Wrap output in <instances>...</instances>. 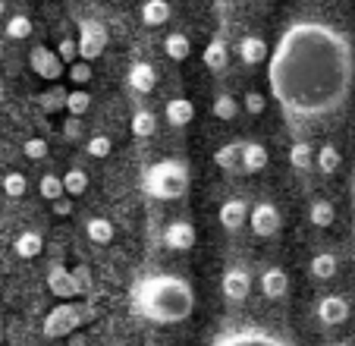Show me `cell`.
I'll return each instance as SVG.
<instances>
[{
  "label": "cell",
  "mask_w": 355,
  "mask_h": 346,
  "mask_svg": "<svg viewBox=\"0 0 355 346\" xmlns=\"http://www.w3.org/2000/svg\"><path fill=\"white\" fill-rule=\"evenodd\" d=\"M236 113H239V101L233 94H217L214 98V117L217 120H233Z\"/></svg>",
  "instance_id": "obj_33"
},
{
  "label": "cell",
  "mask_w": 355,
  "mask_h": 346,
  "mask_svg": "<svg viewBox=\"0 0 355 346\" xmlns=\"http://www.w3.org/2000/svg\"><path fill=\"white\" fill-rule=\"evenodd\" d=\"M129 126H132V133L139 135V139H148V135H155V129H157V117L151 110H135Z\"/></svg>",
  "instance_id": "obj_26"
},
{
  "label": "cell",
  "mask_w": 355,
  "mask_h": 346,
  "mask_svg": "<svg viewBox=\"0 0 355 346\" xmlns=\"http://www.w3.org/2000/svg\"><path fill=\"white\" fill-rule=\"evenodd\" d=\"M270 154L258 142H242V173H261L268 167Z\"/></svg>",
  "instance_id": "obj_14"
},
{
  "label": "cell",
  "mask_w": 355,
  "mask_h": 346,
  "mask_svg": "<svg viewBox=\"0 0 355 346\" xmlns=\"http://www.w3.org/2000/svg\"><path fill=\"white\" fill-rule=\"evenodd\" d=\"M223 296H227L230 302H242L248 296V290H252V274L245 271V267H230L227 274H223Z\"/></svg>",
  "instance_id": "obj_9"
},
{
  "label": "cell",
  "mask_w": 355,
  "mask_h": 346,
  "mask_svg": "<svg viewBox=\"0 0 355 346\" xmlns=\"http://www.w3.org/2000/svg\"><path fill=\"white\" fill-rule=\"evenodd\" d=\"M318 318H321L324 324H343V321L349 318V302L343 299V296H324V299L318 302Z\"/></svg>",
  "instance_id": "obj_12"
},
{
  "label": "cell",
  "mask_w": 355,
  "mask_h": 346,
  "mask_svg": "<svg viewBox=\"0 0 355 346\" xmlns=\"http://www.w3.org/2000/svg\"><path fill=\"white\" fill-rule=\"evenodd\" d=\"M28 67H32L35 73H38L41 79H47V82H57L63 76V60L44 44L32 47V53H28Z\"/></svg>",
  "instance_id": "obj_7"
},
{
  "label": "cell",
  "mask_w": 355,
  "mask_h": 346,
  "mask_svg": "<svg viewBox=\"0 0 355 346\" xmlns=\"http://www.w3.org/2000/svg\"><path fill=\"white\" fill-rule=\"evenodd\" d=\"M107 47V28L101 26V22H82L79 26V57L82 60H98L101 53Z\"/></svg>",
  "instance_id": "obj_5"
},
{
  "label": "cell",
  "mask_w": 355,
  "mask_h": 346,
  "mask_svg": "<svg viewBox=\"0 0 355 346\" xmlns=\"http://www.w3.org/2000/svg\"><path fill=\"white\" fill-rule=\"evenodd\" d=\"M38 101H41V107H44V110H60V107H67V92L51 88V92H44Z\"/></svg>",
  "instance_id": "obj_37"
},
{
  "label": "cell",
  "mask_w": 355,
  "mask_h": 346,
  "mask_svg": "<svg viewBox=\"0 0 355 346\" xmlns=\"http://www.w3.org/2000/svg\"><path fill=\"white\" fill-rule=\"evenodd\" d=\"M239 57L245 63H261V60H268V57H270V51H268V44H264L261 38L245 35V38L239 41Z\"/></svg>",
  "instance_id": "obj_18"
},
{
  "label": "cell",
  "mask_w": 355,
  "mask_h": 346,
  "mask_svg": "<svg viewBox=\"0 0 355 346\" xmlns=\"http://www.w3.org/2000/svg\"><path fill=\"white\" fill-rule=\"evenodd\" d=\"M227 60H230L227 41H223V38H211L208 47H205V67L214 69V73H220V69H227Z\"/></svg>",
  "instance_id": "obj_19"
},
{
  "label": "cell",
  "mask_w": 355,
  "mask_h": 346,
  "mask_svg": "<svg viewBox=\"0 0 355 346\" xmlns=\"http://www.w3.org/2000/svg\"><path fill=\"white\" fill-rule=\"evenodd\" d=\"M51 211H54V214H57V217H67V214H69V211H73V201H69V199H67V195H63V199H57V201H54V205H51Z\"/></svg>",
  "instance_id": "obj_44"
},
{
  "label": "cell",
  "mask_w": 355,
  "mask_h": 346,
  "mask_svg": "<svg viewBox=\"0 0 355 346\" xmlns=\"http://www.w3.org/2000/svg\"><path fill=\"white\" fill-rule=\"evenodd\" d=\"M261 290L268 299H280V296H286L289 290V277L283 267H268V271L261 274Z\"/></svg>",
  "instance_id": "obj_16"
},
{
  "label": "cell",
  "mask_w": 355,
  "mask_h": 346,
  "mask_svg": "<svg viewBox=\"0 0 355 346\" xmlns=\"http://www.w3.org/2000/svg\"><path fill=\"white\" fill-rule=\"evenodd\" d=\"M16 255L19 258H35V255H41V249H44V240H41L35 230H26V233L16 236Z\"/></svg>",
  "instance_id": "obj_21"
},
{
  "label": "cell",
  "mask_w": 355,
  "mask_h": 346,
  "mask_svg": "<svg viewBox=\"0 0 355 346\" xmlns=\"http://www.w3.org/2000/svg\"><path fill=\"white\" fill-rule=\"evenodd\" d=\"M79 324H82L79 308L69 306V302H63V306L51 308V315L44 318V333L47 337H67V333H73Z\"/></svg>",
  "instance_id": "obj_6"
},
{
  "label": "cell",
  "mask_w": 355,
  "mask_h": 346,
  "mask_svg": "<svg viewBox=\"0 0 355 346\" xmlns=\"http://www.w3.org/2000/svg\"><path fill=\"white\" fill-rule=\"evenodd\" d=\"M217 217H220V226H227L230 233H233V230H239V226L245 224L248 208H245V201L242 199H227L220 205V214H217Z\"/></svg>",
  "instance_id": "obj_15"
},
{
  "label": "cell",
  "mask_w": 355,
  "mask_h": 346,
  "mask_svg": "<svg viewBox=\"0 0 355 346\" xmlns=\"http://www.w3.org/2000/svg\"><path fill=\"white\" fill-rule=\"evenodd\" d=\"M334 346H352V343H334Z\"/></svg>",
  "instance_id": "obj_47"
},
{
  "label": "cell",
  "mask_w": 355,
  "mask_h": 346,
  "mask_svg": "<svg viewBox=\"0 0 355 346\" xmlns=\"http://www.w3.org/2000/svg\"><path fill=\"white\" fill-rule=\"evenodd\" d=\"M63 135H67L69 142L79 139V135H82V120H79V117H69V120L63 123Z\"/></svg>",
  "instance_id": "obj_43"
},
{
  "label": "cell",
  "mask_w": 355,
  "mask_h": 346,
  "mask_svg": "<svg viewBox=\"0 0 355 346\" xmlns=\"http://www.w3.org/2000/svg\"><path fill=\"white\" fill-rule=\"evenodd\" d=\"M126 82H129V88H132V92H139V94H148V92H151V88H155V82H157V73H155V67H151V63L139 60V63H132V67H129V73H126Z\"/></svg>",
  "instance_id": "obj_11"
},
{
  "label": "cell",
  "mask_w": 355,
  "mask_h": 346,
  "mask_svg": "<svg viewBox=\"0 0 355 346\" xmlns=\"http://www.w3.org/2000/svg\"><path fill=\"white\" fill-rule=\"evenodd\" d=\"M69 79H73L76 85H85V82L92 79V67H88L85 60H76L73 67H69Z\"/></svg>",
  "instance_id": "obj_40"
},
{
  "label": "cell",
  "mask_w": 355,
  "mask_h": 346,
  "mask_svg": "<svg viewBox=\"0 0 355 346\" xmlns=\"http://www.w3.org/2000/svg\"><path fill=\"white\" fill-rule=\"evenodd\" d=\"M47 286H51V293L60 296V299L76 296L73 271H69V267H63V265H51V271H47Z\"/></svg>",
  "instance_id": "obj_13"
},
{
  "label": "cell",
  "mask_w": 355,
  "mask_h": 346,
  "mask_svg": "<svg viewBox=\"0 0 355 346\" xmlns=\"http://www.w3.org/2000/svg\"><path fill=\"white\" fill-rule=\"evenodd\" d=\"M63 189H67V195H82L88 189V173L85 170H67L63 173Z\"/></svg>",
  "instance_id": "obj_32"
},
{
  "label": "cell",
  "mask_w": 355,
  "mask_h": 346,
  "mask_svg": "<svg viewBox=\"0 0 355 346\" xmlns=\"http://www.w3.org/2000/svg\"><path fill=\"white\" fill-rule=\"evenodd\" d=\"M289 164H293L295 170H309V167L315 164V148H311L309 142H295V145L289 148Z\"/></svg>",
  "instance_id": "obj_27"
},
{
  "label": "cell",
  "mask_w": 355,
  "mask_h": 346,
  "mask_svg": "<svg viewBox=\"0 0 355 346\" xmlns=\"http://www.w3.org/2000/svg\"><path fill=\"white\" fill-rule=\"evenodd\" d=\"M7 35L10 38H28L32 35V19L28 16H10V22H7Z\"/></svg>",
  "instance_id": "obj_35"
},
{
  "label": "cell",
  "mask_w": 355,
  "mask_h": 346,
  "mask_svg": "<svg viewBox=\"0 0 355 346\" xmlns=\"http://www.w3.org/2000/svg\"><path fill=\"white\" fill-rule=\"evenodd\" d=\"M352 195H355V183H352Z\"/></svg>",
  "instance_id": "obj_49"
},
{
  "label": "cell",
  "mask_w": 355,
  "mask_h": 346,
  "mask_svg": "<svg viewBox=\"0 0 355 346\" xmlns=\"http://www.w3.org/2000/svg\"><path fill=\"white\" fill-rule=\"evenodd\" d=\"M242 104H245L248 113H264V107H268V101H264L261 92H248L245 98H242Z\"/></svg>",
  "instance_id": "obj_42"
},
{
  "label": "cell",
  "mask_w": 355,
  "mask_h": 346,
  "mask_svg": "<svg viewBox=\"0 0 355 346\" xmlns=\"http://www.w3.org/2000/svg\"><path fill=\"white\" fill-rule=\"evenodd\" d=\"M76 53H79V44H76L73 38H63L60 47H57V57H60L63 63H76Z\"/></svg>",
  "instance_id": "obj_41"
},
{
  "label": "cell",
  "mask_w": 355,
  "mask_h": 346,
  "mask_svg": "<svg viewBox=\"0 0 355 346\" xmlns=\"http://www.w3.org/2000/svg\"><path fill=\"white\" fill-rule=\"evenodd\" d=\"M88 154H92V158H107L110 154V139L107 135H92V139H88Z\"/></svg>",
  "instance_id": "obj_39"
},
{
  "label": "cell",
  "mask_w": 355,
  "mask_h": 346,
  "mask_svg": "<svg viewBox=\"0 0 355 346\" xmlns=\"http://www.w3.org/2000/svg\"><path fill=\"white\" fill-rule=\"evenodd\" d=\"M268 85L293 123H318L340 113L355 88L349 35L327 19H293L268 57Z\"/></svg>",
  "instance_id": "obj_1"
},
{
  "label": "cell",
  "mask_w": 355,
  "mask_h": 346,
  "mask_svg": "<svg viewBox=\"0 0 355 346\" xmlns=\"http://www.w3.org/2000/svg\"><path fill=\"white\" fill-rule=\"evenodd\" d=\"M252 230L258 236H274L280 230V211H277L270 201H258L252 208Z\"/></svg>",
  "instance_id": "obj_8"
},
{
  "label": "cell",
  "mask_w": 355,
  "mask_h": 346,
  "mask_svg": "<svg viewBox=\"0 0 355 346\" xmlns=\"http://www.w3.org/2000/svg\"><path fill=\"white\" fill-rule=\"evenodd\" d=\"M309 217H311V224L315 226H330L334 224V217H336V211H334V205H330L327 199H318V201H311Z\"/></svg>",
  "instance_id": "obj_30"
},
{
  "label": "cell",
  "mask_w": 355,
  "mask_h": 346,
  "mask_svg": "<svg viewBox=\"0 0 355 346\" xmlns=\"http://www.w3.org/2000/svg\"><path fill=\"white\" fill-rule=\"evenodd\" d=\"M3 192H7L10 199H22V195L28 192V180H26V173L10 170L7 176H3Z\"/></svg>",
  "instance_id": "obj_31"
},
{
  "label": "cell",
  "mask_w": 355,
  "mask_h": 346,
  "mask_svg": "<svg viewBox=\"0 0 355 346\" xmlns=\"http://www.w3.org/2000/svg\"><path fill=\"white\" fill-rule=\"evenodd\" d=\"M141 19H145V26H164L170 19V3L167 0H148L141 7Z\"/></svg>",
  "instance_id": "obj_22"
},
{
  "label": "cell",
  "mask_w": 355,
  "mask_h": 346,
  "mask_svg": "<svg viewBox=\"0 0 355 346\" xmlns=\"http://www.w3.org/2000/svg\"><path fill=\"white\" fill-rule=\"evenodd\" d=\"M141 189H145L151 199L157 201H176L186 195L189 189V170L182 160H157V164H151L145 170V176H141Z\"/></svg>",
  "instance_id": "obj_3"
},
{
  "label": "cell",
  "mask_w": 355,
  "mask_h": 346,
  "mask_svg": "<svg viewBox=\"0 0 355 346\" xmlns=\"http://www.w3.org/2000/svg\"><path fill=\"white\" fill-rule=\"evenodd\" d=\"M192 120H195L192 101H186V98L167 101V123H170V126H189Z\"/></svg>",
  "instance_id": "obj_17"
},
{
  "label": "cell",
  "mask_w": 355,
  "mask_h": 346,
  "mask_svg": "<svg viewBox=\"0 0 355 346\" xmlns=\"http://www.w3.org/2000/svg\"><path fill=\"white\" fill-rule=\"evenodd\" d=\"M164 242L173 252H189L195 246V226L189 220H173V224L164 230Z\"/></svg>",
  "instance_id": "obj_10"
},
{
  "label": "cell",
  "mask_w": 355,
  "mask_h": 346,
  "mask_svg": "<svg viewBox=\"0 0 355 346\" xmlns=\"http://www.w3.org/2000/svg\"><path fill=\"white\" fill-rule=\"evenodd\" d=\"M311 274H315L318 280H330L336 274V255L334 252H318L315 258H311Z\"/></svg>",
  "instance_id": "obj_29"
},
{
  "label": "cell",
  "mask_w": 355,
  "mask_h": 346,
  "mask_svg": "<svg viewBox=\"0 0 355 346\" xmlns=\"http://www.w3.org/2000/svg\"><path fill=\"white\" fill-rule=\"evenodd\" d=\"M211 346H293L286 337H280V333L274 331H264V327H233V331H223L214 337V343Z\"/></svg>",
  "instance_id": "obj_4"
},
{
  "label": "cell",
  "mask_w": 355,
  "mask_h": 346,
  "mask_svg": "<svg viewBox=\"0 0 355 346\" xmlns=\"http://www.w3.org/2000/svg\"><path fill=\"white\" fill-rule=\"evenodd\" d=\"M0 340H3V327H0Z\"/></svg>",
  "instance_id": "obj_48"
},
{
  "label": "cell",
  "mask_w": 355,
  "mask_h": 346,
  "mask_svg": "<svg viewBox=\"0 0 355 346\" xmlns=\"http://www.w3.org/2000/svg\"><path fill=\"white\" fill-rule=\"evenodd\" d=\"M132 308L155 324H180L192 315V286L180 274H151L132 286Z\"/></svg>",
  "instance_id": "obj_2"
},
{
  "label": "cell",
  "mask_w": 355,
  "mask_h": 346,
  "mask_svg": "<svg viewBox=\"0 0 355 346\" xmlns=\"http://www.w3.org/2000/svg\"><path fill=\"white\" fill-rule=\"evenodd\" d=\"M88 107H92V98H88V92H69L67 94V110L73 113V117H82Z\"/></svg>",
  "instance_id": "obj_36"
},
{
  "label": "cell",
  "mask_w": 355,
  "mask_h": 346,
  "mask_svg": "<svg viewBox=\"0 0 355 346\" xmlns=\"http://www.w3.org/2000/svg\"><path fill=\"white\" fill-rule=\"evenodd\" d=\"M0 101H3V85H0Z\"/></svg>",
  "instance_id": "obj_46"
},
{
  "label": "cell",
  "mask_w": 355,
  "mask_h": 346,
  "mask_svg": "<svg viewBox=\"0 0 355 346\" xmlns=\"http://www.w3.org/2000/svg\"><path fill=\"white\" fill-rule=\"evenodd\" d=\"M315 164H318V170H321V173H327V176H330V173H336V170H340V164H343V154L336 151L334 145H321V148H318V151H315Z\"/></svg>",
  "instance_id": "obj_23"
},
{
  "label": "cell",
  "mask_w": 355,
  "mask_h": 346,
  "mask_svg": "<svg viewBox=\"0 0 355 346\" xmlns=\"http://www.w3.org/2000/svg\"><path fill=\"white\" fill-rule=\"evenodd\" d=\"M3 13H7V3H3V0H0V16H3Z\"/></svg>",
  "instance_id": "obj_45"
},
{
  "label": "cell",
  "mask_w": 355,
  "mask_h": 346,
  "mask_svg": "<svg viewBox=\"0 0 355 346\" xmlns=\"http://www.w3.org/2000/svg\"><path fill=\"white\" fill-rule=\"evenodd\" d=\"M164 51H167V57H173V60H186L189 53H192V44H189V38L182 32H170L167 41H164Z\"/></svg>",
  "instance_id": "obj_24"
},
{
  "label": "cell",
  "mask_w": 355,
  "mask_h": 346,
  "mask_svg": "<svg viewBox=\"0 0 355 346\" xmlns=\"http://www.w3.org/2000/svg\"><path fill=\"white\" fill-rule=\"evenodd\" d=\"M22 151H26V158H32V160H41V158H47V142L44 139H26V145H22Z\"/></svg>",
  "instance_id": "obj_38"
},
{
  "label": "cell",
  "mask_w": 355,
  "mask_h": 346,
  "mask_svg": "<svg viewBox=\"0 0 355 346\" xmlns=\"http://www.w3.org/2000/svg\"><path fill=\"white\" fill-rule=\"evenodd\" d=\"M38 189H41V195H44L51 205H54L57 199H63V195H67V189H63V176H57V173H44V176H41V183H38Z\"/></svg>",
  "instance_id": "obj_28"
},
{
  "label": "cell",
  "mask_w": 355,
  "mask_h": 346,
  "mask_svg": "<svg viewBox=\"0 0 355 346\" xmlns=\"http://www.w3.org/2000/svg\"><path fill=\"white\" fill-rule=\"evenodd\" d=\"M214 160L220 170H242V142H230L214 151Z\"/></svg>",
  "instance_id": "obj_20"
},
{
  "label": "cell",
  "mask_w": 355,
  "mask_h": 346,
  "mask_svg": "<svg viewBox=\"0 0 355 346\" xmlns=\"http://www.w3.org/2000/svg\"><path fill=\"white\" fill-rule=\"evenodd\" d=\"M85 233L92 242H110L114 240V224L107 217H92L85 224Z\"/></svg>",
  "instance_id": "obj_25"
},
{
  "label": "cell",
  "mask_w": 355,
  "mask_h": 346,
  "mask_svg": "<svg viewBox=\"0 0 355 346\" xmlns=\"http://www.w3.org/2000/svg\"><path fill=\"white\" fill-rule=\"evenodd\" d=\"M73 286H76V296L92 293V267H88V265H76L73 267Z\"/></svg>",
  "instance_id": "obj_34"
}]
</instances>
